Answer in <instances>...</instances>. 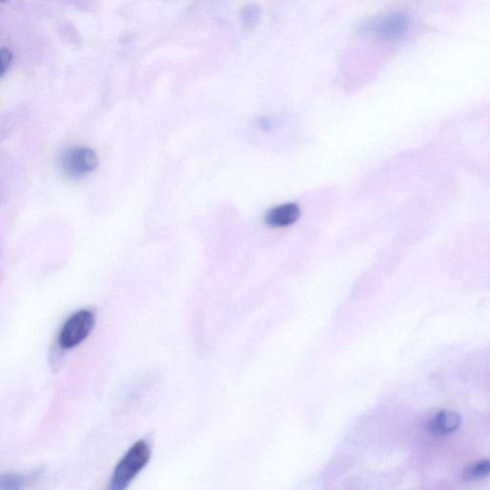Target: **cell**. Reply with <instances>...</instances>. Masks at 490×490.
Segmentation results:
<instances>
[{
  "instance_id": "obj_1",
  "label": "cell",
  "mask_w": 490,
  "mask_h": 490,
  "mask_svg": "<svg viewBox=\"0 0 490 490\" xmlns=\"http://www.w3.org/2000/svg\"><path fill=\"white\" fill-rule=\"evenodd\" d=\"M152 450L145 440L136 441L124 455L112 474L111 489L123 490L150 462Z\"/></svg>"
},
{
  "instance_id": "obj_2",
  "label": "cell",
  "mask_w": 490,
  "mask_h": 490,
  "mask_svg": "<svg viewBox=\"0 0 490 490\" xmlns=\"http://www.w3.org/2000/svg\"><path fill=\"white\" fill-rule=\"evenodd\" d=\"M411 19L405 13H392L369 19L360 27L362 35L375 36L381 41H397L406 35Z\"/></svg>"
},
{
  "instance_id": "obj_3",
  "label": "cell",
  "mask_w": 490,
  "mask_h": 490,
  "mask_svg": "<svg viewBox=\"0 0 490 490\" xmlns=\"http://www.w3.org/2000/svg\"><path fill=\"white\" fill-rule=\"evenodd\" d=\"M95 325L93 312L89 309H82L72 314L60 331L58 342L60 348L69 350L77 347L89 337Z\"/></svg>"
},
{
  "instance_id": "obj_4",
  "label": "cell",
  "mask_w": 490,
  "mask_h": 490,
  "mask_svg": "<svg viewBox=\"0 0 490 490\" xmlns=\"http://www.w3.org/2000/svg\"><path fill=\"white\" fill-rule=\"evenodd\" d=\"M98 156L89 148H76L70 150L63 157V169L73 179H79L96 169Z\"/></svg>"
},
{
  "instance_id": "obj_5",
  "label": "cell",
  "mask_w": 490,
  "mask_h": 490,
  "mask_svg": "<svg viewBox=\"0 0 490 490\" xmlns=\"http://www.w3.org/2000/svg\"><path fill=\"white\" fill-rule=\"evenodd\" d=\"M460 424L462 418L459 414L452 411H440L428 421L427 431L435 437H445L456 432Z\"/></svg>"
},
{
  "instance_id": "obj_6",
  "label": "cell",
  "mask_w": 490,
  "mask_h": 490,
  "mask_svg": "<svg viewBox=\"0 0 490 490\" xmlns=\"http://www.w3.org/2000/svg\"><path fill=\"white\" fill-rule=\"evenodd\" d=\"M300 214L301 212L296 204H282V205L275 207L268 212L265 216V223L270 227H287L298 221Z\"/></svg>"
},
{
  "instance_id": "obj_7",
  "label": "cell",
  "mask_w": 490,
  "mask_h": 490,
  "mask_svg": "<svg viewBox=\"0 0 490 490\" xmlns=\"http://www.w3.org/2000/svg\"><path fill=\"white\" fill-rule=\"evenodd\" d=\"M489 460H480L476 463H473L467 467L463 472V480L465 482L481 481L489 474Z\"/></svg>"
},
{
  "instance_id": "obj_8",
  "label": "cell",
  "mask_w": 490,
  "mask_h": 490,
  "mask_svg": "<svg viewBox=\"0 0 490 490\" xmlns=\"http://www.w3.org/2000/svg\"><path fill=\"white\" fill-rule=\"evenodd\" d=\"M24 478L16 473H5L0 475V489L16 490L21 489Z\"/></svg>"
},
{
  "instance_id": "obj_9",
  "label": "cell",
  "mask_w": 490,
  "mask_h": 490,
  "mask_svg": "<svg viewBox=\"0 0 490 490\" xmlns=\"http://www.w3.org/2000/svg\"><path fill=\"white\" fill-rule=\"evenodd\" d=\"M13 60V53L8 48L0 49V77L3 76Z\"/></svg>"
},
{
  "instance_id": "obj_10",
  "label": "cell",
  "mask_w": 490,
  "mask_h": 490,
  "mask_svg": "<svg viewBox=\"0 0 490 490\" xmlns=\"http://www.w3.org/2000/svg\"><path fill=\"white\" fill-rule=\"evenodd\" d=\"M245 11H247V14L243 13V16H248V19L247 21H245V23H254L255 21H257L258 16L257 7H254V8H251V7H249V8L246 9Z\"/></svg>"
},
{
  "instance_id": "obj_11",
  "label": "cell",
  "mask_w": 490,
  "mask_h": 490,
  "mask_svg": "<svg viewBox=\"0 0 490 490\" xmlns=\"http://www.w3.org/2000/svg\"><path fill=\"white\" fill-rule=\"evenodd\" d=\"M0 1H1V2H7V1H8V0H0Z\"/></svg>"
}]
</instances>
